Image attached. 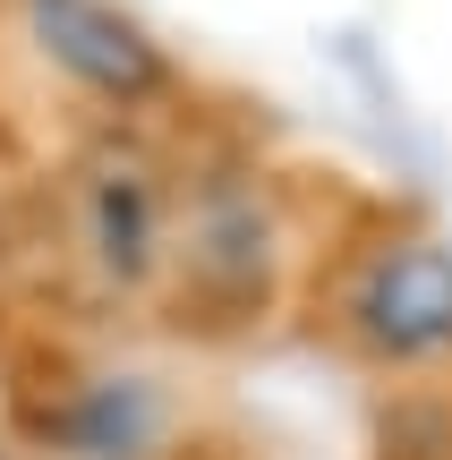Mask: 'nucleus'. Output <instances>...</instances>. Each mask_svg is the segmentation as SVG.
Here are the masks:
<instances>
[{
	"mask_svg": "<svg viewBox=\"0 0 452 460\" xmlns=\"http://www.w3.org/2000/svg\"><path fill=\"white\" fill-rule=\"evenodd\" d=\"M350 332L385 358H436L452 349V247L402 239L359 273L350 290Z\"/></svg>",
	"mask_w": 452,
	"mask_h": 460,
	"instance_id": "f257e3e1",
	"label": "nucleus"
},
{
	"mask_svg": "<svg viewBox=\"0 0 452 460\" xmlns=\"http://www.w3.org/2000/svg\"><path fill=\"white\" fill-rule=\"evenodd\" d=\"M34 9V34H43V51L68 68L77 85H94V94H146L154 77H163V60H154V43L129 26L120 9H102V0H26Z\"/></svg>",
	"mask_w": 452,
	"mask_h": 460,
	"instance_id": "f03ea898",
	"label": "nucleus"
},
{
	"mask_svg": "<svg viewBox=\"0 0 452 460\" xmlns=\"http://www.w3.org/2000/svg\"><path fill=\"white\" fill-rule=\"evenodd\" d=\"M163 435V401L146 384L111 376V384H85L77 410L60 418V444L77 460H146V444Z\"/></svg>",
	"mask_w": 452,
	"mask_h": 460,
	"instance_id": "7ed1b4c3",
	"label": "nucleus"
},
{
	"mask_svg": "<svg viewBox=\"0 0 452 460\" xmlns=\"http://www.w3.org/2000/svg\"><path fill=\"white\" fill-rule=\"evenodd\" d=\"M94 256L120 281H137L154 264V188L137 171H102V188H94Z\"/></svg>",
	"mask_w": 452,
	"mask_h": 460,
	"instance_id": "20e7f679",
	"label": "nucleus"
}]
</instances>
